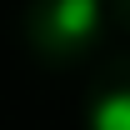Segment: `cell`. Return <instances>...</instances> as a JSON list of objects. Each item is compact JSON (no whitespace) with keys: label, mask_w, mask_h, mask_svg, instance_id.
Segmentation results:
<instances>
[{"label":"cell","mask_w":130,"mask_h":130,"mask_svg":"<svg viewBox=\"0 0 130 130\" xmlns=\"http://www.w3.org/2000/svg\"><path fill=\"white\" fill-rule=\"evenodd\" d=\"M50 25H55L60 40H85V35H95V25H100V0H55Z\"/></svg>","instance_id":"6da1fadb"},{"label":"cell","mask_w":130,"mask_h":130,"mask_svg":"<svg viewBox=\"0 0 130 130\" xmlns=\"http://www.w3.org/2000/svg\"><path fill=\"white\" fill-rule=\"evenodd\" d=\"M90 130H130V90H105L90 105Z\"/></svg>","instance_id":"7a4b0ae2"}]
</instances>
